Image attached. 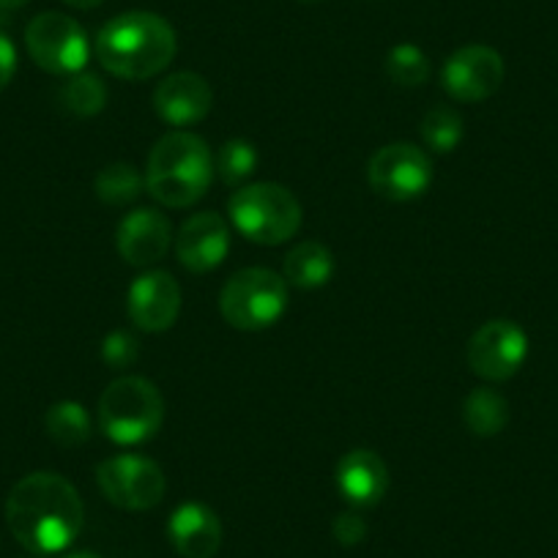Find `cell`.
Returning a JSON list of instances; mask_svg holds the SVG:
<instances>
[{"mask_svg": "<svg viewBox=\"0 0 558 558\" xmlns=\"http://www.w3.org/2000/svg\"><path fill=\"white\" fill-rule=\"evenodd\" d=\"M61 101L69 112L80 118H94L107 105V85L96 74L77 72L61 88Z\"/></svg>", "mask_w": 558, "mask_h": 558, "instance_id": "cb8c5ba5", "label": "cell"}, {"mask_svg": "<svg viewBox=\"0 0 558 558\" xmlns=\"http://www.w3.org/2000/svg\"><path fill=\"white\" fill-rule=\"evenodd\" d=\"M96 485L107 501L129 512H146L165 498L168 480L159 463L143 454H116L96 465Z\"/></svg>", "mask_w": 558, "mask_h": 558, "instance_id": "52a82bcc", "label": "cell"}, {"mask_svg": "<svg viewBox=\"0 0 558 558\" xmlns=\"http://www.w3.org/2000/svg\"><path fill=\"white\" fill-rule=\"evenodd\" d=\"M129 320L140 331L159 335V331L173 329L181 315V288L173 274L168 271H146L140 274L129 286L126 293Z\"/></svg>", "mask_w": 558, "mask_h": 558, "instance_id": "7c38bea8", "label": "cell"}, {"mask_svg": "<svg viewBox=\"0 0 558 558\" xmlns=\"http://www.w3.org/2000/svg\"><path fill=\"white\" fill-rule=\"evenodd\" d=\"M282 277H286L288 286H296L302 291L329 286L331 277H335V255L320 241H302L286 255Z\"/></svg>", "mask_w": 558, "mask_h": 558, "instance_id": "ac0fdd59", "label": "cell"}, {"mask_svg": "<svg viewBox=\"0 0 558 558\" xmlns=\"http://www.w3.org/2000/svg\"><path fill=\"white\" fill-rule=\"evenodd\" d=\"M367 181L386 201H416L433 184V159L413 143H389L369 159Z\"/></svg>", "mask_w": 558, "mask_h": 558, "instance_id": "9c48e42d", "label": "cell"}, {"mask_svg": "<svg viewBox=\"0 0 558 558\" xmlns=\"http://www.w3.org/2000/svg\"><path fill=\"white\" fill-rule=\"evenodd\" d=\"M441 83L444 90L463 105L490 99L504 83V58L487 45L460 47L444 63Z\"/></svg>", "mask_w": 558, "mask_h": 558, "instance_id": "8fae6325", "label": "cell"}, {"mask_svg": "<svg viewBox=\"0 0 558 558\" xmlns=\"http://www.w3.org/2000/svg\"><path fill=\"white\" fill-rule=\"evenodd\" d=\"M7 523L25 550L39 556L61 553L83 531V498L66 476L36 471L23 476L9 493Z\"/></svg>", "mask_w": 558, "mask_h": 558, "instance_id": "6da1fadb", "label": "cell"}, {"mask_svg": "<svg viewBox=\"0 0 558 558\" xmlns=\"http://www.w3.org/2000/svg\"><path fill=\"white\" fill-rule=\"evenodd\" d=\"M331 531H335V539L340 542V545L353 547L367 536V523H364V518L356 512V509H351V512L337 514Z\"/></svg>", "mask_w": 558, "mask_h": 558, "instance_id": "4316f807", "label": "cell"}, {"mask_svg": "<svg viewBox=\"0 0 558 558\" xmlns=\"http://www.w3.org/2000/svg\"><path fill=\"white\" fill-rule=\"evenodd\" d=\"M146 179L129 162H112L96 175V197L107 206H129L140 197Z\"/></svg>", "mask_w": 558, "mask_h": 558, "instance_id": "44dd1931", "label": "cell"}, {"mask_svg": "<svg viewBox=\"0 0 558 558\" xmlns=\"http://www.w3.org/2000/svg\"><path fill=\"white\" fill-rule=\"evenodd\" d=\"M465 427L474 433L476 438H493L507 427L509 422V402L501 391L490 389V386H480L465 397L463 405Z\"/></svg>", "mask_w": 558, "mask_h": 558, "instance_id": "d6986e66", "label": "cell"}, {"mask_svg": "<svg viewBox=\"0 0 558 558\" xmlns=\"http://www.w3.org/2000/svg\"><path fill=\"white\" fill-rule=\"evenodd\" d=\"M386 74L402 88H418L430 77V61L416 45H397L386 56Z\"/></svg>", "mask_w": 558, "mask_h": 558, "instance_id": "d4e9b609", "label": "cell"}, {"mask_svg": "<svg viewBox=\"0 0 558 558\" xmlns=\"http://www.w3.org/2000/svg\"><path fill=\"white\" fill-rule=\"evenodd\" d=\"M337 490L353 509L378 507L389 490V469L373 449H353L337 463Z\"/></svg>", "mask_w": 558, "mask_h": 558, "instance_id": "2e32d148", "label": "cell"}, {"mask_svg": "<svg viewBox=\"0 0 558 558\" xmlns=\"http://www.w3.org/2000/svg\"><path fill=\"white\" fill-rule=\"evenodd\" d=\"M304 3H320V0H304Z\"/></svg>", "mask_w": 558, "mask_h": 558, "instance_id": "1f68e13d", "label": "cell"}, {"mask_svg": "<svg viewBox=\"0 0 558 558\" xmlns=\"http://www.w3.org/2000/svg\"><path fill=\"white\" fill-rule=\"evenodd\" d=\"M230 252V228L219 214L203 211L186 219L175 235L179 263L192 274H208L225 263Z\"/></svg>", "mask_w": 558, "mask_h": 558, "instance_id": "4fadbf2b", "label": "cell"}, {"mask_svg": "<svg viewBox=\"0 0 558 558\" xmlns=\"http://www.w3.org/2000/svg\"><path fill=\"white\" fill-rule=\"evenodd\" d=\"M288 302L291 296H288L286 277L260 266L235 271L219 293L222 318L241 331L271 329L282 320Z\"/></svg>", "mask_w": 558, "mask_h": 558, "instance_id": "8992f818", "label": "cell"}, {"mask_svg": "<svg viewBox=\"0 0 558 558\" xmlns=\"http://www.w3.org/2000/svg\"><path fill=\"white\" fill-rule=\"evenodd\" d=\"M257 162H260V157H257V148L250 140L233 137L219 146L217 157H214V173L219 175L222 184L241 186L246 179H252Z\"/></svg>", "mask_w": 558, "mask_h": 558, "instance_id": "603a6c76", "label": "cell"}, {"mask_svg": "<svg viewBox=\"0 0 558 558\" xmlns=\"http://www.w3.org/2000/svg\"><path fill=\"white\" fill-rule=\"evenodd\" d=\"M25 47L39 69L47 74H77L85 72L90 45L88 34L77 20L61 12H45L34 17L25 28Z\"/></svg>", "mask_w": 558, "mask_h": 558, "instance_id": "ba28073f", "label": "cell"}, {"mask_svg": "<svg viewBox=\"0 0 558 558\" xmlns=\"http://www.w3.org/2000/svg\"><path fill=\"white\" fill-rule=\"evenodd\" d=\"M230 225L246 241L260 246H277L291 241L302 228V203L288 186L257 181L239 186L228 201Z\"/></svg>", "mask_w": 558, "mask_h": 558, "instance_id": "5b68a950", "label": "cell"}, {"mask_svg": "<svg viewBox=\"0 0 558 558\" xmlns=\"http://www.w3.org/2000/svg\"><path fill=\"white\" fill-rule=\"evenodd\" d=\"M63 3L72 9H96V7H101L105 0H63Z\"/></svg>", "mask_w": 558, "mask_h": 558, "instance_id": "f1b7e54d", "label": "cell"}, {"mask_svg": "<svg viewBox=\"0 0 558 558\" xmlns=\"http://www.w3.org/2000/svg\"><path fill=\"white\" fill-rule=\"evenodd\" d=\"M47 436L63 449H77L88 444L90 433H94V422H90L88 411L74 400H61L47 411L45 416Z\"/></svg>", "mask_w": 558, "mask_h": 558, "instance_id": "ffe728a7", "label": "cell"}, {"mask_svg": "<svg viewBox=\"0 0 558 558\" xmlns=\"http://www.w3.org/2000/svg\"><path fill=\"white\" fill-rule=\"evenodd\" d=\"M118 255L129 266H151L168 255L173 244V225L159 208H134L118 225Z\"/></svg>", "mask_w": 558, "mask_h": 558, "instance_id": "5bb4252c", "label": "cell"}, {"mask_svg": "<svg viewBox=\"0 0 558 558\" xmlns=\"http://www.w3.org/2000/svg\"><path fill=\"white\" fill-rule=\"evenodd\" d=\"M214 181V154L197 134L170 132L148 157L146 186L157 203L168 208H190Z\"/></svg>", "mask_w": 558, "mask_h": 558, "instance_id": "3957f363", "label": "cell"}, {"mask_svg": "<svg viewBox=\"0 0 558 558\" xmlns=\"http://www.w3.org/2000/svg\"><path fill=\"white\" fill-rule=\"evenodd\" d=\"M14 74H17V50H14L12 39L0 31V90L9 88Z\"/></svg>", "mask_w": 558, "mask_h": 558, "instance_id": "83f0119b", "label": "cell"}, {"mask_svg": "<svg viewBox=\"0 0 558 558\" xmlns=\"http://www.w3.org/2000/svg\"><path fill=\"white\" fill-rule=\"evenodd\" d=\"M168 539L184 558H214L222 545V523L211 507L186 501L168 520Z\"/></svg>", "mask_w": 558, "mask_h": 558, "instance_id": "e0dca14e", "label": "cell"}, {"mask_svg": "<svg viewBox=\"0 0 558 558\" xmlns=\"http://www.w3.org/2000/svg\"><path fill=\"white\" fill-rule=\"evenodd\" d=\"M463 116L454 107H433L422 118V140L433 154H452L463 143Z\"/></svg>", "mask_w": 558, "mask_h": 558, "instance_id": "7402d4cb", "label": "cell"}, {"mask_svg": "<svg viewBox=\"0 0 558 558\" xmlns=\"http://www.w3.org/2000/svg\"><path fill=\"white\" fill-rule=\"evenodd\" d=\"M28 0H0V9H23Z\"/></svg>", "mask_w": 558, "mask_h": 558, "instance_id": "f546056e", "label": "cell"}, {"mask_svg": "<svg viewBox=\"0 0 558 558\" xmlns=\"http://www.w3.org/2000/svg\"><path fill=\"white\" fill-rule=\"evenodd\" d=\"M165 400L157 384L140 375L112 380L99 397V427L118 447H137L162 430Z\"/></svg>", "mask_w": 558, "mask_h": 558, "instance_id": "277c9868", "label": "cell"}, {"mask_svg": "<svg viewBox=\"0 0 558 558\" xmlns=\"http://www.w3.org/2000/svg\"><path fill=\"white\" fill-rule=\"evenodd\" d=\"M469 367L482 380L501 384L518 375L529 356V337L514 320H487L469 340Z\"/></svg>", "mask_w": 558, "mask_h": 558, "instance_id": "30bf717a", "label": "cell"}, {"mask_svg": "<svg viewBox=\"0 0 558 558\" xmlns=\"http://www.w3.org/2000/svg\"><path fill=\"white\" fill-rule=\"evenodd\" d=\"M66 558H101V556H96V553H90V550H80V553H72V556H66Z\"/></svg>", "mask_w": 558, "mask_h": 558, "instance_id": "4dcf8cb0", "label": "cell"}, {"mask_svg": "<svg viewBox=\"0 0 558 558\" xmlns=\"http://www.w3.org/2000/svg\"><path fill=\"white\" fill-rule=\"evenodd\" d=\"M154 107L165 123L184 129L192 123H201L211 112L214 90L201 74L175 72L157 85Z\"/></svg>", "mask_w": 558, "mask_h": 558, "instance_id": "9a60e30c", "label": "cell"}, {"mask_svg": "<svg viewBox=\"0 0 558 558\" xmlns=\"http://www.w3.org/2000/svg\"><path fill=\"white\" fill-rule=\"evenodd\" d=\"M101 359L110 364L112 369L132 367L137 362V340L126 331H110V335L101 340Z\"/></svg>", "mask_w": 558, "mask_h": 558, "instance_id": "484cf974", "label": "cell"}, {"mask_svg": "<svg viewBox=\"0 0 558 558\" xmlns=\"http://www.w3.org/2000/svg\"><path fill=\"white\" fill-rule=\"evenodd\" d=\"M179 52L173 25L154 12H126L112 17L96 36V58L118 80L140 83L157 77Z\"/></svg>", "mask_w": 558, "mask_h": 558, "instance_id": "7a4b0ae2", "label": "cell"}]
</instances>
